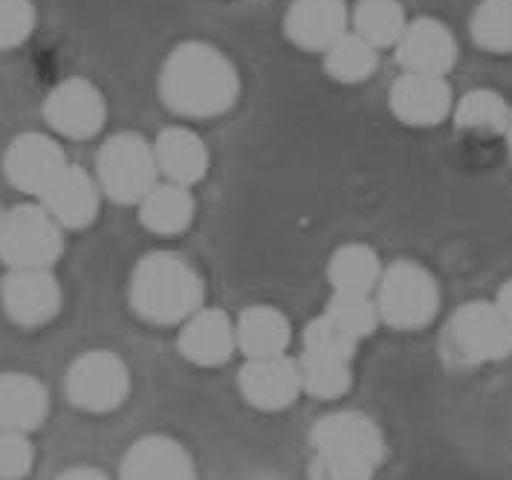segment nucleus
Segmentation results:
<instances>
[{
    "label": "nucleus",
    "instance_id": "nucleus-21",
    "mask_svg": "<svg viewBox=\"0 0 512 480\" xmlns=\"http://www.w3.org/2000/svg\"><path fill=\"white\" fill-rule=\"evenodd\" d=\"M238 350L246 359H275L287 356V347L293 342L290 319L270 304H252L235 319Z\"/></svg>",
    "mask_w": 512,
    "mask_h": 480
},
{
    "label": "nucleus",
    "instance_id": "nucleus-34",
    "mask_svg": "<svg viewBox=\"0 0 512 480\" xmlns=\"http://www.w3.org/2000/svg\"><path fill=\"white\" fill-rule=\"evenodd\" d=\"M495 307L501 310V316L507 319V324L512 327V278L501 284V290L495 295Z\"/></svg>",
    "mask_w": 512,
    "mask_h": 480
},
{
    "label": "nucleus",
    "instance_id": "nucleus-30",
    "mask_svg": "<svg viewBox=\"0 0 512 480\" xmlns=\"http://www.w3.org/2000/svg\"><path fill=\"white\" fill-rule=\"evenodd\" d=\"M356 347H359V339L327 316L313 319L304 330V353H319V356H330V359L353 362Z\"/></svg>",
    "mask_w": 512,
    "mask_h": 480
},
{
    "label": "nucleus",
    "instance_id": "nucleus-23",
    "mask_svg": "<svg viewBox=\"0 0 512 480\" xmlns=\"http://www.w3.org/2000/svg\"><path fill=\"white\" fill-rule=\"evenodd\" d=\"M382 261L368 243H345L327 261V281L333 293L374 295L382 278Z\"/></svg>",
    "mask_w": 512,
    "mask_h": 480
},
{
    "label": "nucleus",
    "instance_id": "nucleus-20",
    "mask_svg": "<svg viewBox=\"0 0 512 480\" xmlns=\"http://www.w3.org/2000/svg\"><path fill=\"white\" fill-rule=\"evenodd\" d=\"M50 414V394L41 379L18 371L0 374V431L29 434Z\"/></svg>",
    "mask_w": 512,
    "mask_h": 480
},
{
    "label": "nucleus",
    "instance_id": "nucleus-22",
    "mask_svg": "<svg viewBox=\"0 0 512 480\" xmlns=\"http://www.w3.org/2000/svg\"><path fill=\"white\" fill-rule=\"evenodd\" d=\"M194 214H197V200L191 188L177 183H157L139 203L142 226L160 238H177L189 232Z\"/></svg>",
    "mask_w": 512,
    "mask_h": 480
},
{
    "label": "nucleus",
    "instance_id": "nucleus-10",
    "mask_svg": "<svg viewBox=\"0 0 512 480\" xmlns=\"http://www.w3.org/2000/svg\"><path fill=\"white\" fill-rule=\"evenodd\" d=\"M67 165L70 162L64 157V148L53 136L32 134V131L15 136L3 154L6 180L21 194H32V197H44Z\"/></svg>",
    "mask_w": 512,
    "mask_h": 480
},
{
    "label": "nucleus",
    "instance_id": "nucleus-15",
    "mask_svg": "<svg viewBox=\"0 0 512 480\" xmlns=\"http://www.w3.org/2000/svg\"><path fill=\"white\" fill-rule=\"evenodd\" d=\"M238 388L243 400L258 411H284L304 394L298 362L290 356L246 359L238 374Z\"/></svg>",
    "mask_w": 512,
    "mask_h": 480
},
{
    "label": "nucleus",
    "instance_id": "nucleus-36",
    "mask_svg": "<svg viewBox=\"0 0 512 480\" xmlns=\"http://www.w3.org/2000/svg\"><path fill=\"white\" fill-rule=\"evenodd\" d=\"M3 223H6V212L0 209V235H3Z\"/></svg>",
    "mask_w": 512,
    "mask_h": 480
},
{
    "label": "nucleus",
    "instance_id": "nucleus-17",
    "mask_svg": "<svg viewBox=\"0 0 512 480\" xmlns=\"http://www.w3.org/2000/svg\"><path fill=\"white\" fill-rule=\"evenodd\" d=\"M119 480H197V469L183 443L168 434H148L125 452Z\"/></svg>",
    "mask_w": 512,
    "mask_h": 480
},
{
    "label": "nucleus",
    "instance_id": "nucleus-8",
    "mask_svg": "<svg viewBox=\"0 0 512 480\" xmlns=\"http://www.w3.org/2000/svg\"><path fill=\"white\" fill-rule=\"evenodd\" d=\"M449 347L466 365H486L512 356V327L495 301H469L449 321Z\"/></svg>",
    "mask_w": 512,
    "mask_h": 480
},
{
    "label": "nucleus",
    "instance_id": "nucleus-3",
    "mask_svg": "<svg viewBox=\"0 0 512 480\" xmlns=\"http://www.w3.org/2000/svg\"><path fill=\"white\" fill-rule=\"evenodd\" d=\"M203 278L186 258L174 252H151L131 275V307L139 319L171 327L203 310Z\"/></svg>",
    "mask_w": 512,
    "mask_h": 480
},
{
    "label": "nucleus",
    "instance_id": "nucleus-31",
    "mask_svg": "<svg viewBox=\"0 0 512 480\" xmlns=\"http://www.w3.org/2000/svg\"><path fill=\"white\" fill-rule=\"evenodd\" d=\"M32 0H0V50H15L35 32Z\"/></svg>",
    "mask_w": 512,
    "mask_h": 480
},
{
    "label": "nucleus",
    "instance_id": "nucleus-27",
    "mask_svg": "<svg viewBox=\"0 0 512 480\" xmlns=\"http://www.w3.org/2000/svg\"><path fill=\"white\" fill-rule=\"evenodd\" d=\"M353 362L345 359H330L319 353H301L298 371H301V388L304 394L316 400H339L348 394L353 382Z\"/></svg>",
    "mask_w": 512,
    "mask_h": 480
},
{
    "label": "nucleus",
    "instance_id": "nucleus-9",
    "mask_svg": "<svg viewBox=\"0 0 512 480\" xmlns=\"http://www.w3.org/2000/svg\"><path fill=\"white\" fill-rule=\"evenodd\" d=\"M44 119L67 139H93L108 122V102L93 81L67 79L44 99Z\"/></svg>",
    "mask_w": 512,
    "mask_h": 480
},
{
    "label": "nucleus",
    "instance_id": "nucleus-14",
    "mask_svg": "<svg viewBox=\"0 0 512 480\" xmlns=\"http://www.w3.org/2000/svg\"><path fill=\"white\" fill-rule=\"evenodd\" d=\"M388 107L394 119H400L408 128H434L452 116L455 96L446 79L403 73L391 84Z\"/></svg>",
    "mask_w": 512,
    "mask_h": 480
},
{
    "label": "nucleus",
    "instance_id": "nucleus-16",
    "mask_svg": "<svg viewBox=\"0 0 512 480\" xmlns=\"http://www.w3.org/2000/svg\"><path fill=\"white\" fill-rule=\"evenodd\" d=\"M238 347L235 336V321L229 319V313L217 310V307H203L197 310L191 319L180 324V336H177V350L183 359H189L197 368H220L232 359Z\"/></svg>",
    "mask_w": 512,
    "mask_h": 480
},
{
    "label": "nucleus",
    "instance_id": "nucleus-35",
    "mask_svg": "<svg viewBox=\"0 0 512 480\" xmlns=\"http://www.w3.org/2000/svg\"><path fill=\"white\" fill-rule=\"evenodd\" d=\"M507 145H510V154H512V113H510V125H507Z\"/></svg>",
    "mask_w": 512,
    "mask_h": 480
},
{
    "label": "nucleus",
    "instance_id": "nucleus-1",
    "mask_svg": "<svg viewBox=\"0 0 512 480\" xmlns=\"http://www.w3.org/2000/svg\"><path fill=\"white\" fill-rule=\"evenodd\" d=\"M241 76L232 58L209 41H183L165 55L160 99L183 119H217L238 105Z\"/></svg>",
    "mask_w": 512,
    "mask_h": 480
},
{
    "label": "nucleus",
    "instance_id": "nucleus-26",
    "mask_svg": "<svg viewBox=\"0 0 512 480\" xmlns=\"http://www.w3.org/2000/svg\"><path fill=\"white\" fill-rule=\"evenodd\" d=\"M379 67V50L368 41H362L356 32L342 35L327 53H324V73L342 84H359L368 81Z\"/></svg>",
    "mask_w": 512,
    "mask_h": 480
},
{
    "label": "nucleus",
    "instance_id": "nucleus-18",
    "mask_svg": "<svg viewBox=\"0 0 512 480\" xmlns=\"http://www.w3.org/2000/svg\"><path fill=\"white\" fill-rule=\"evenodd\" d=\"M41 206L61 229H87L99 217L102 188L84 168L67 165L64 174L41 197Z\"/></svg>",
    "mask_w": 512,
    "mask_h": 480
},
{
    "label": "nucleus",
    "instance_id": "nucleus-24",
    "mask_svg": "<svg viewBox=\"0 0 512 480\" xmlns=\"http://www.w3.org/2000/svg\"><path fill=\"white\" fill-rule=\"evenodd\" d=\"M351 24L353 32L374 50H388L397 47V41L403 38L408 18L400 0H356Z\"/></svg>",
    "mask_w": 512,
    "mask_h": 480
},
{
    "label": "nucleus",
    "instance_id": "nucleus-6",
    "mask_svg": "<svg viewBox=\"0 0 512 480\" xmlns=\"http://www.w3.org/2000/svg\"><path fill=\"white\" fill-rule=\"evenodd\" d=\"M64 252V229L44 206H15L6 212L0 261L9 269H53Z\"/></svg>",
    "mask_w": 512,
    "mask_h": 480
},
{
    "label": "nucleus",
    "instance_id": "nucleus-11",
    "mask_svg": "<svg viewBox=\"0 0 512 480\" xmlns=\"http://www.w3.org/2000/svg\"><path fill=\"white\" fill-rule=\"evenodd\" d=\"M397 61L403 73L446 79L458 64V38L455 32L432 15L408 21L403 38L397 41Z\"/></svg>",
    "mask_w": 512,
    "mask_h": 480
},
{
    "label": "nucleus",
    "instance_id": "nucleus-2",
    "mask_svg": "<svg viewBox=\"0 0 512 480\" xmlns=\"http://www.w3.org/2000/svg\"><path fill=\"white\" fill-rule=\"evenodd\" d=\"M310 480H374L385 460V437L359 411L322 417L310 431Z\"/></svg>",
    "mask_w": 512,
    "mask_h": 480
},
{
    "label": "nucleus",
    "instance_id": "nucleus-33",
    "mask_svg": "<svg viewBox=\"0 0 512 480\" xmlns=\"http://www.w3.org/2000/svg\"><path fill=\"white\" fill-rule=\"evenodd\" d=\"M55 480H110L105 472L93 469V466H73L67 472H61Z\"/></svg>",
    "mask_w": 512,
    "mask_h": 480
},
{
    "label": "nucleus",
    "instance_id": "nucleus-19",
    "mask_svg": "<svg viewBox=\"0 0 512 480\" xmlns=\"http://www.w3.org/2000/svg\"><path fill=\"white\" fill-rule=\"evenodd\" d=\"M154 157H157V168L165 177V183H177L186 188L197 186L206 177L209 162H212L206 142L183 125L162 128L154 139Z\"/></svg>",
    "mask_w": 512,
    "mask_h": 480
},
{
    "label": "nucleus",
    "instance_id": "nucleus-29",
    "mask_svg": "<svg viewBox=\"0 0 512 480\" xmlns=\"http://www.w3.org/2000/svg\"><path fill=\"white\" fill-rule=\"evenodd\" d=\"M327 319H333L339 327H345L351 336H356L359 342L365 336H371L377 330L379 313L374 295H348V293H333V298L327 301L324 310Z\"/></svg>",
    "mask_w": 512,
    "mask_h": 480
},
{
    "label": "nucleus",
    "instance_id": "nucleus-7",
    "mask_svg": "<svg viewBox=\"0 0 512 480\" xmlns=\"http://www.w3.org/2000/svg\"><path fill=\"white\" fill-rule=\"evenodd\" d=\"M67 400L87 414H110L131 394V374L122 356L110 350H87L64 376Z\"/></svg>",
    "mask_w": 512,
    "mask_h": 480
},
{
    "label": "nucleus",
    "instance_id": "nucleus-28",
    "mask_svg": "<svg viewBox=\"0 0 512 480\" xmlns=\"http://www.w3.org/2000/svg\"><path fill=\"white\" fill-rule=\"evenodd\" d=\"M469 35L492 55H512V0H481L472 12Z\"/></svg>",
    "mask_w": 512,
    "mask_h": 480
},
{
    "label": "nucleus",
    "instance_id": "nucleus-32",
    "mask_svg": "<svg viewBox=\"0 0 512 480\" xmlns=\"http://www.w3.org/2000/svg\"><path fill=\"white\" fill-rule=\"evenodd\" d=\"M35 463V446L29 434L0 431V480H24Z\"/></svg>",
    "mask_w": 512,
    "mask_h": 480
},
{
    "label": "nucleus",
    "instance_id": "nucleus-4",
    "mask_svg": "<svg viewBox=\"0 0 512 480\" xmlns=\"http://www.w3.org/2000/svg\"><path fill=\"white\" fill-rule=\"evenodd\" d=\"M379 321L394 330H423L440 310V287L429 269L417 261H394L382 269L377 293Z\"/></svg>",
    "mask_w": 512,
    "mask_h": 480
},
{
    "label": "nucleus",
    "instance_id": "nucleus-13",
    "mask_svg": "<svg viewBox=\"0 0 512 480\" xmlns=\"http://www.w3.org/2000/svg\"><path fill=\"white\" fill-rule=\"evenodd\" d=\"M351 32V9L345 0H293L284 15V35L304 53H327Z\"/></svg>",
    "mask_w": 512,
    "mask_h": 480
},
{
    "label": "nucleus",
    "instance_id": "nucleus-12",
    "mask_svg": "<svg viewBox=\"0 0 512 480\" xmlns=\"http://www.w3.org/2000/svg\"><path fill=\"white\" fill-rule=\"evenodd\" d=\"M0 301L18 327H44L61 310V284L50 269H12L0 284Z\"/></svg>",
    "mask_w": 512,
    "mask_h": 480
},
{
    "label": "nucleus",
    "instance_id": "nucleus-5",
    "mask_svg": "<svg viewBox=\"0 0 512 480\" xmlns=\"http://www.w3.org/2000/svg\"><path fill=\"white\" fill-rule=\"evenodd\" d=\"M160 168L154 157V145L134 131L113 134L99 148L96 157V183L113 203L131 206L157 186Z\"/></svg>",
    "mask_w": 512,
    "mask_h": 480
},
{
    "label": "nucleus",
    "instance_id": "nucleus-25",
    "mask_svg": "<svg viewBox=\"0 0 512 480\" xmlns=\"http://www.w3.org/2000/svg\"><path fill=\"white\" fill-rule=\"evenodd\" d=\"M512 105L495 90H469L466 96H460L452 107V119L460 131L478 136H501L507 134L510 125Z\"/></svg>",
    "mask_w": 512,
    "mask_h": 480
}]
</instances>
